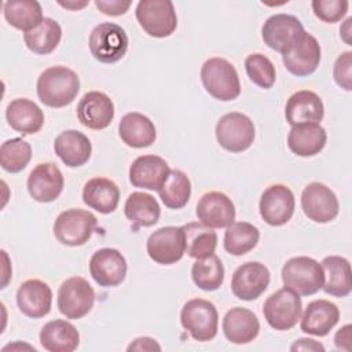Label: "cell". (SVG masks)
Segmentation results:
<instances>
[{"mask_svg":"<svg viewBox=\"0 0 352 352\" xmlns=\"http://www.w3.org/2000/svg\"><path fill=\"white\" fill-rule=\"evenodd\" d=\"M80 91L77 73L66 66L45 69L37 78V96L48 107H65L70 104Z\"/></svg>","mask_w":352,"mask_h":352,"instance_id":"6da1fadb","label":"cell"},{"mask_svg":"<svg viewBox=\"0 0 352 352\" xmlns=\"http://www.w3.org/2000/svg\"><path fill=\"white\" fill-rule=\"evenodd\" d=\"M201 80L206 92L217 100L228 102L241 95L236 69L224 58H209L201 67Z\"/></svg>","mask_w":352,"mask_h":352,"instance_id":"7a4b0ae2","label":"cell"},{"mask_svg":"<svg viewBox=\"0 0 352 352\" xmlns=\"http://www.w3.org/2000/svg\"><path fill=\"white\" fill-rule=\"evenodd\" d=\"M322 265L311 257L297 256L289 258L282 267V282L285 287L298 296H311L323 286Z\"/></svg>","mask_w":352,"mask_h":352,"instance_id":"3957f363","label":"cell"},{"mask_svg":"<svg viewBox=\"0 0 352 352\" xmlns=\"http://www.w3.org/2000/svg\"><path fill=\"white\" fill-rule=\"evenodd\" d=\"M180 323L197 341H210L219 329V314L213 302L204 298L188 300L180 312Z\"/></svg>","mask_w":352,"mask_h":352,"instance_id":"277c9868","label":"cell"},{"mask_svg":"<svg viewBox=\"0 0 352 352\" xmlns=\"http://www.w3.org/2000/svg\"><path fill=\"white\" fill-rule=\"evenodd\" d=\"M135 15L140 28L151 37H168L177 28L176 11L169 0H140Z\"/></svg>","mask_w":352,"mask_h":352,"instance_id":"5b68a950","label":"cell"},{"mask_svg":"<svg viewBox=\"0 0 352 352\" xmlns=\"http://www.w3.org/2000/svg\"><path fill=\"white\" fill-rule=\"evenodd\" d=\"M91 55L102 63H116L124 58L128 50L125 30L113 22H103L95 26L89 34Z\"/></svg>","mask_w":352,"mask_h":352,"instance_id":"8992f818","label":"cell"},{"mask_svg":"<svg viewBox=\"0 0 352 352\" xmlns=\"http://www.w3.org/2000/svg\"><path fill=\"white\" fill-rule=\"evenodd\" d=\"M98 226L96 217L84 209H67L54 223L55 238L66 246H81L92 236Z\"/></svg>","mask_w":352,"mask_h":352,"instance_id":"52a82bcc","label":"cell"},{"mask_svg":"<svg viewBox=\"0 0 352 352\" xmlns=\"http://www.w3.org/2000/svg\"><path fill=\"white\" fill-rule=\"evenodd\" d=\"M217 143L227 151L242 153L248 150L256 136L253 121L238 111L224 114L216 124Z\"/></svg>","mask_w":352,"mask_h":352,"instance_id":"ba28073f","label":"cell"},{"mask_svg":"<svg viewBox=\"0 0 352 352\" xmlns=\"http://www.w3.org/2000/svg\"><path fill=\"white\" fill-rule=\"evenodd\" d=\"M302 302L297 293L283 287L272 293L263 305V314L267 323L275 330L293 329L301 316Z\"/></svg>","mask_w":352,"mask_h":352,"instance_id":"9c48e42d","label":"cell"},{"mask_svg":"<svg viewBox=\"0 0 352 352\" xmlns=\"http://www.w3.org/2000/svg\"><path fill=\"white\" fill-rule=\"evenodd\" d=\"M95 292L87 279L72 276L62 282L58 290L59 312L67 319H80L94 307Z\"/></svg>","mask_w":352,"mask_h":352,"instance_id":"30bf717a","label":"cell"},{"mask_svg":"<svg viewBox=\"0 0 352 352\" xmlns=\"http://www.w3.org/2000/svg\"><path fill=\"white\" fill-rule=\"evenodd\" d=\"M304 33L305 30L300 19L290 14H275L261 28L264 44L282 55L293 48Z\"/></svg>","mask_w":352,"mask_h":352,"instance_id":"8fae6325","label":"cell"},{"mask_svg":"<svg viewBox=\"0 0 352 352\" xmlns=\"http://www.w3.org/2000/svg\"><path fill=\"white\" fill-rule=\"evenodd\" d=\"M148 257L161 265H170L182 260L186 253L184 232L182 227H161L155 230L146 243Z\"/></svg>","mask_w":352,"mask_h":352,"instance_id":"7c38bea8","label":"cell"},{"mask_svg":"<svg viewBox=\"0 0 352 352\" xmlns=\"http://www.w3.org/2000/svg\"><path fill=\"white\" fill-rule=\"evenodd\" d=\"M301 208L309 220L315 223H329L337 217L340 204L330 187L314 182L302 190Z\"/></svg>","mask_w":352,"mask_h":352,"instance_id":"4fadbf2b","label":"cell"},{"mask_svg":"<svg viewBox=\"0 0 352 352\" xmlns=\"http://www.w3.org/2000/svg\"><path fill=\"white\" fill-rule=\"evenodd\" d=\"M271 274L260 261H248L239 265L231 278V290L243 301L258 298L268 287Z\"/></svg>","mask_w":352,"mask_h":352,"instance_id":"5bb4252c","label":"cell"},{"mask_svg":"<svg viewBox=\"0 0 352 352\" xmlns=\"http://www.w3.org/2000/svg\"><path fill=\"white\" fill-rule=\"evenodd\" d=\"M296 208V201L292 190L285 184H272L264 190L260 198V216L274 227L286 224Z\"/></svg>","mask_w":352,"mask_h":352,"instance_id":"9a60e30c","label":"cell"},{"mask_svg":"<svg viewBox=\"0 0 352 352\" xmlns=\"http://www.w3.org/2000/svg\"><path fill=\"white\" fill-rule=\"evenodd\" d=\"M89 274L99 286H118L126 275V260L117 249L102 248L89 260Z\"/></svg>","mask_w":352,"mask_h":352,"instance_id":"2e32d148","label":"cell"},{"mask_svg":"<svg viewBox=\"0 0 352 352\" xmlns=\"http://www.w3.org/2000/svg\"><path fill=\"white\" fill-rule=\"evenodd\" d=\"M63 175L54 162L38 164L28 176V191L37 202H52L63 191Z\"/></svg>","mask_w":352,"mask_h":352,"instance_id":"e0dca14e","label":"cell"},{"mask_svg":"<svg viewBox=\"0 0 352 352\" xmlns=\"http://www.w3.org/2000/svg\"><path fill=\"white\" fill-rule=\"evenodd\" d=\"M195 213L199 223L210 228H227L235 221V206L231 198L220 191L204 194Z\"/></svg>","mask_w":352,"mask_h":352,"instance_id":"ac0fdd59","label":"cell"},{"mask_svg":"<svg viewBox=\"0 0 352 352\" xmlns=\"http://www.w3.org/2000/svg\"><path fill=\"white\" fill-rule=\"evenodd\" d=\"M77 117L89 129H104L114 118L113 100L104 92L89 91L77 104Z\"/></svg>","mask_w":352,"mask_h":352,"instance_id":"d6986e66","label":"cell"},{"mask_svg":"<svg viewBox=\"0 0 352 352\" xmlns=\"http://www.w3.org/2000/svg\"><path fill=\"white\" fill-rule=\"evenodd\" d=\"M320 45L318 40L309 34L304 33L297 44L282 55L285 67L297 77H305L312 74L320 62Z\"/></svg>","mask_w":352,"mask_h":352,"instance_id":"ffe728a7","label":"cell"},{"mask_svg":"<svg viewBox=\"0 0 352 352\" xmlns=\"http://www.w3.org/2000/svg\"><path fill=\"white\" fill-rule=\"evenodd\" d=\"M16 304L28 318H43L51 311L52 290L40 279H28L16 290Z\"/></svg>","mask_w":352,"mask_h":352,"instance_id":"44dd1931","label":"cell"},{"mask_svg":"<svg viewBox=\"0 0 352 352\" xmlns=\"http://www.w3.org/2000/svg\"><path fill=\"white\" fill-rule=\"evenodd\" d=\"M324 114V106L322 99L314 91L302 89L294 92L286 103L285 117L292 125L302 124H319Z\"/></svg>","mask_w":352,"mask_h":352,"instance_id":"7402d4cb","label":"cell"},{"mask_svg":"<svg viewBox=\"0 0 352 352\" xmlns=\"http://www.w3.org/2000/svg\"><path fill=\"white\" fill-rule=\"evenodd\" d=\"M300 327L304 333L324 337L340 320V309L329 300H314L308 302L302 316H300Z\"/></svg>","mask_w":352,"mask_h":352,"instance_id":"603a6c76","label":"cell"},{"mask_svg":"<svg viewBox=\"0 0 352 352\" xmlns=\"http://www.w3.org/2000/svg\"><path fill=\"white\" fill-rule=\"evenodd\" d=\"M169 170V165L164 158L151 154L140 155L129 166V182L133 187L158 191Z\"/></svg>","mask_w":352,"mask_h":352,"instance_id":"cb8c5ba5","label":"cell"},{"mask_svg":"<svg viewBox=\"0 0 352 352\" xmlns=\"http://www.w3.org/2000/svg\"><path fill=\"white\" fill-rule=\"evenodd\" d=\"M54 150L66 166L77 168L87 164L91 158L92 144L82 132L67 129L55 138Z\"/></svg>","mask_w":352,"mask_h":352,"instance_id":"d4e9b609","label":"cell"},{"mask_svg":"<svg viewBox=\"0 0 352 352\" xmlns=\"http://www.w3.org/2000/svg\"><path fill=\"white\" fill-rule=\"evenodd\" d=\"M223 333L232 344H249L260 331V322L257 316L246 308L235 307L227 311L223 318Z\"/></svg>","mask_w":352,"mask_h":352,"instance_id":"484cf974","label":"cell"},{"mask_svg":"<svg viewBox=\"0 0 352 352\" xmlns=\"http://www.w3.org/2000/svg\"><path fill=\"white\" fill-rule=\"evenodd\" d=\"M6 118L12 129L22 135L38 132L44 124L43 110L30 99L18 98L8 103Z\"/></svg>","mask_w":352,"mask_h":352,"instance_id":"4316f807","label":"cell"},{"mask_svg":"<svg viewBox=\"0 0 352 352\" xmlns=\"http://www.w3.org/2000/svg\"><path fill=\"white\" fill-rule=\"evenodd\" d=\"M82 201L88 208L109 214L118 206L120 188L107 177H94L84 184Z\"/></svg>","mask_w":352,"mask_h":352,"instance_id":"83f0119b","label":"cell"},{"mask_svg":"<svg viewBox=\"0 0 352 352\" xmlns=\"http://www.w3.org/2000/svg\"><path fill=\"white\" fill-rule=\"evenodd\" d=\"M40 344L50 352H73L80 344V333L67 320H50L40 331Z\"/></svg>","mask_w":352,"mask_h":352,"instance_id":"f1b7e54d","label":"cell"},{"mask_svg":"<svg viewBox=\"0 0 352 352\" xmlns=\"http://www.w3.org/2000/svg\"><path fill=\"white\" fill-rule=\"evenodd\" d=\"M118 133L121 140L133 148L148 147L157 138L153 121L136 111L125 114L118 124Z\"/></svg>","mask_w":352,"mask_h":352,"instance_id":"f546056e","label":"cell"},{"mask_svg":"<svg viewBox=\"0 0 352 352\" xmlns=\"http://www.w3.org/2000/svg\"><path fill=\"white\" fill-rule=\"evenodd\" d=\"M327 140V133L319 124H302L292 126L287 135L289 148L298 157L319 154Z\"/></svg>","mask_w":352,"mask_h":352,"instance_id":"4dcf8cb0","label":"cell"},{"mask_svg":"<svg viewBox=\"0 0 352 352\" xmlns=\"http://www.w3.org/2000/svg\"><path fill=\"white\" fill-rule=\"evenodd\" d=\"M323 270L324 293L334 297H346L352 290L351 264L345 257L327 256L320 263Z\"/></svg>","mask_w":352,"mask_h":352,"instance_id":"1f68e13d","label":"cell"},{"mask_svg":"<svg viewBox=\"0 0 352 352\" xmlns=\"http://www.w3.org/2000/svg\"><path fill=\"white\" fill-rule=\"evenodd\" d=\"M6 21L15 29L25 33L41 23L43 10L36 0H8L3 6Z\"/></svg>","mask_w":352,"mask_h":352,"instance_id":"d6a6232c","label":"cell"},{"mask_svg":"<svg viewBox=\"0 0 352 352\" xmlns=\"http://www.w3.org/2000/svg\"><path fill=\"white\" fill-rule=\"evenodd\" d=\"M184 232V245L187 256L192 258H204L214 254L217 246V234L213 228L202 223H187L182 226Z\"/></svg>","mask_w":352,"mask_h":352,"instance_id":"836d02e7","label":"cell"},{"mask_svg":"<svg viewBox=\"0 0 352 352\" xmlns=\"http://www.w3.org/2000/svg\"><path fill=\"white\" fill-rule=\"evenodd\" d=\"M124 213L126 219L138 227H151L158 221L161 209L153 195L135 191L128 195L124 205Z\"/></svg>","mask_w":352,"mask_h":352,"instance_id":"e575fe53","label":"cell"},{"mask_svg":"<svg viewBox=\"0 0 352 352\" xmlns=\"http://www.w3.org/2000/svg\"><path fill=\"white\" fill-rule=\"evenodd\" d=\"M62 38V28L52 18H44L38 26L23 33L26 47L38 55L51 54Z\"/></svg>","mask_w":352,"mask_h":352,"instance_id":"d590c367","label":"cell"},{"mask_svg":"<svg viewBox=\"0 0 352 352\" xmlns=\"http://www.w3.org/2000/svg\"><path fill=\"white\" fill-rule=\"evenodd\" d=\"M158 195L169 209H182L187 205L191 195L188 176L180 169L169 170L165 182L158 188Z\"/></svg>","mask_w":352,"mask_h":352,"instance_id":"8d00e7d4","label":"cell"},{"mask_svg":"<svg viewBox=\"0 0 352 352\" xmlns=\"http://www.w3.org/2000/svg\"><path fill=\"white\" fill-rule=\"evenodd\" d=\"M260 231L248 221H234L224 232V249L232 256H243L256 248Z\"/></svg>","mask_w":352,"mask_h":352,"instance_id":"74e56055","label":"cell"},{"mask_svg":"<svg viewBox=\"0 0 352 352\" xmlns=\"http://www.w3.org/2000/svg\"><path fill=\"white\" fill-rule=\"evenodd\" d=\"M191 278L197 287L205 292L217 290L224 280V267L216 254L197 258L191 267Z\"/></svg>","mask_w":352,"mask_h":352,"instance_id":"f35d334b","label":"cell"},{"mask_svg":"<svg viewBox=\"0 0 352 352\" xmlns=\"http://www.w3.org/2000/svg\"><path fill=\"white\" fill-rule=\"evenodd\" d=\"M32 158V147L21 138L6 140L0 147V165L6 172L18 173Z\"/></svg>","mask_w":352,"mask_h":352,"instance_id":"ab89813d","label":"cell"},{"mask_svg":"<svg viewBox=\"0 0 352 352\" xmlns=\"http://www.w3.org/2000/svg\"><path fill=\"white\" fill-rule=\"evenodd\" d=\"M245 70L253 84L268 89L275 84L276 72L270 58L263 54H250L245 59Z\"/></svg>","mask_w":352,"mask_h":352,"instance_id":"60d3db41","label":"cell"},{"mask_svg":"<svg viewBox=\"0 0 352 352\" xmlns=\"http://www.w3.org/2000/svg\"><path fill=\"white\" fill-rule=\"evenodd\" d=\"M311 7L320 21L336 23L345 16L349 3L346 0H314Z\"/></svg>","mask_w":352,"mask_h":352,"instance_id":"b9f144b4","label":"cell"},{"mask_svg":"<svg viewBox=\"0 0 352 352\" xmlns=\"http://www.w3.org/2000/svg\"><path fill=\"white\" fill-rule=\"evenodd\" d=\"M333 77L338 87L345 91L352 89V52H342L334 62Z\"/></svg>","mask_w":352,"mask_h":352,"instance_id":"7bdbcfd3","label":"cell"},{"mask_svg":"<svg viewBox=\"0 0 352 352\" xmlns=\"http://www.w3.org/2000/svg\"><path fill=\"white\" fill-rule=\"evenodd\" d=\"M95 6L104 15L118 16V15H124L128 11V8L131 7V1H122V0H95Z\"/></svg>","mask_w":352,"mask_h":352,"instance_id":"ee69618b","label":"cell"},{"mask_svg":"<svg viewBox=\"0 0 352 352\" xmlns=\"http://www.w3.org/2000/svg\"><path fill=\"white\" fill-rule=\"evenodd\" d=\"M351 330H352V326L351 324H345L344 327H341L336 336H334V344L338 349H342V351H351V341H352V334H351Z\"/></svg>","mask_w":352,"mask_h":352,"instance_id":"f6af8a7d","label":"cell"},{"mask_svg":"<svg viewBox=\"0 0 352 352\" xmlns=\"http://www.w3.org/2000/svg\"><path fill=\"white\" fill-rule=\"evenodd\" d=\"M128 351H161V346L154 338L139 337L129 344Z\"/></svg>","mask_w":352,"mask_h":352,"instance_id":"bcb514c9","label":"cell"},{"mask_svg":"<svg viewBox=\"0 0 352 352\" xmlns=\"http://www.w3.org/2000/svg\"><path fill=\"white\" fill-rule=\"evenodd\" d=\"M290 351H324V346L312 338H300L293 342Z\"/></svg>","mask_w":352,"mask_h":352,"instance_id":"7dc6e473","label":"cell"},{"mask_svg":"<svg viewBox=\"0 0 352 352\" xmlns=\"http://www.w3.org/2000/svg\"><path fill=\"white\" fill-rule=\"evenodd\" d=\"M351 22H352V18H348L344 23V26H341L340 29V33H341V37L344 38V41L351 45V38H349V34H351Z\"/></svg>","mask_w":352,"mask_h":352,"instance_id":"c3c4849f","label":"cell"},{"mask_svg":"<svg viewBox=\"0 0 352 352\" xmlns=\"http://www.w3.org/2000/svg\"><path fill=\"white\" fill-rule=\"evenodd\" d=\"M89 1H81V3H78V1H58V4L59 6H62V7H65V8H69V10H78V8H82V7H85L87 4H88Z\"/></svg>","mask_w":352,"mask_h":352,"instance_id":"681fc988","label":"cell"}]
</instances>
